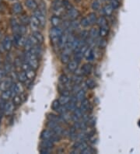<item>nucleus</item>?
I'll return each instance as SVG.
<instances>
[{"label": "nucleus", "mask_w": 140, "mask_h": 154, "mask_svg": "<svg viewBox=\"0 0 140 154\" xmlns=\"http://www.w3.org/2000/svg\"><path fill=\"white\" fill-rule=\"evenodd\" d=\"M19 33H20L21 35H25V34L27 33V25H23V24L20 25Z\"/></svg>", "instance_id": "obj_55"}, {"label": "nucleus", "mask_w": 140, "mask_h": 154, "mask_svg": "<svg viewBox=\"0 0 140 154\" xmlns=\"http://www.w3.org/2000/svg\"><path fill=\"white\" fill-rule=\"evenodd\" d=\"M30 53H32L33 55H34L38 58L39 55H42V48L41 47V44H36L32 48L30 49Z\"/></svg>", "instance_id": "obj_20"}, {"label": "nucleus", "mask_w": 140, "mask_h": 154, "mask_svg": "<svg viewBox=\"0 0 140 154\" xmlns=\"http://www.w3.org/2000/svg\"><path fill=\"white\" fill-rule=\"evenodd\" d=\"M70 51L71 49L69 48H64V51H63L62 55L60 56L61 62L62 64H68L70 61Z\"/></svg>", "instance_id": "obj_6"}, {"label": "nucleus", "mask_w": 140, "mask_h": 154, "mask_svg": "<svg viewBox=\"0 0 140 154\" xmlns=\"http://www.w3.org/2000/svg\"><path fill=\"white\" fill-rule=\"evenodd\" d=\"M93 153V148H91V147H90L89 146L86 147V149H83V150L81 152V153L83 154H91Z\"/></svg>", "instance_id": "obj_56"}, {"label": "nucleus", "mask_w": 140, "mask_h": 154, "mask_svg": "<svg viewBox=\"0 0 140 154\" xmlns=\"http://www.w3.org/2000/svg\"><path fill=\"white\" fill-rule=\"evenodd\" d=\"M89 37V31L87 30H83L79 34V39L86 41V39Z\"/></svg>", "instance_id": "obj_45"}, {"label": "nucleus", "mask_w": 140, "mask_h": 154, "mask_svg": "<svg viewBox=\"0 0 140 154\" xmlns=\"http://www.w3.org/2000/svg\"><path fill=\"white\" fill-rule=\"evenodd\" d=\"M79 16V10H77V9H75L74 7H72V9L67 10V13H66V16H67V18L69 19V20H76Z\"/></svg>", "instance_id": "obj_8"}, {"label": "nucleus", "mask_w": 140, "mask_h": 154, "mask_svg": "<svg viewBox=\"0 0 140 154\" xmlns=\"http://www.w3.org/2000/svg\"><path fill=\"white\" fill-rule=\"evenodd\" d=\"M20 22L23 25H27V24H29V23H30V17H28V16H26V15L25 16H21Z\"/></svg>", "instance_id": "obj_52"}, {"label": "nucleus", "mask_w": 140, "mask_h": 154, "mask_svg": "<svg viewBox=\"0 0 140 154\" xmlns=\"http://www.w3.org/2000/svg\"><path fill=\"white\" fill-rule=\"evenodd\" d=\"M12 69H13V66L10 63H6L5 65V68H4V71L6 73H8V72H10L12 71Z\"/></svg>", "instance_id": "obj_57"}, {"label": "nucleus", "mask_w": 140, "mask_h": 154, "mask_svg": "<svg viewBox=\"0 0 140 154\" xmlns=\"http://www.w3.org/2000/svg\"><path fill=\"white\" fill-rule=\"evenodd\" d=\"M138 125H139L140 127V120H139V122H138Z\"/></svg>", "instance_id": "obj_61"}, {"label": "nucleus", "mask_w": 140, "mask_h": 154, "mask_svg": "<svg viewBox=\"0 0 140 154\" xmlns=\"http://www.w3.org/2000/svg\"><path fill=\"white\" fill-rule=\"evenodd\" d=\"M25 72L26 75H27V79L28 80H30V81H33L35 79L36 76H37L36 70L34 69H30L27 71H26Z\"/></svg>", "instance_id": "obj_28"}, {"label": "nucleus", "mask_w": 140, "mask_h": 154, "mask_svg": "<svg viewBox=\"0 0 140 154\" xmlns=\"http://www.w3.org/2000/svg\"><path fill=\"white\" fill-rule=\"evenodd\" d=\"M79 62L76 60H71L69 61V62L67 64V69L68 70L71 72H76L77 69L79 67Z\"/></svg>", "instance_id": "obj_12"}, {"label": "nucleus", "mask_w": 140, "mask_h": 154, "mask_svg": "<svg viewBox=\"0 0 140 154\" xmlns=\"http://www.w3.org/2000/svg\"><path fill=\"white\" fill-rule=\"evenodd\" d=\"M10 25H11V28L13 30V34H20L19 33V30H20V24H19L18 20L15 18H13L10 21Z\"/></svg>", "instance_id": "obj_19"}, {"label": "nucleus", "mask_w": 140, "mask_h": 154, "mask_svg": "<svg viewBox=\"0 0 140 154\" xmlns=\"http://www.w3.org/2000/svg\"><path fill=\"white\" fill-rule=\"evenodd\" d=\"M63 33H64V30L60 27H52L51 28V30L49 31V35H50L51 41L53 44H58V40L63 34Z\"/></svg>", "instance_id": "obj_1"}, {"label": "nucleus", "mask_w": 140, "mask_h": 154, "mask_svg": "<svg viewBox=\"0 0 140 154\" xmlns=\"http://www.w3.org/2000/svg\"><path fill=\"white\" fill-rule=\"evenodd\" d=\"M85 84H86V86L90 90H93L97 86V83L96 82L93 80V79H86V82H85Z\"/></svg>", "instance_id": "obj_36"}, {"label": "nucleus", "mask_w": 140, "mask_h": 154, "mask_svg": "<svg viewBox=\"0 0 140 154\" xmlns=\"http://www.w3.org/2000/svg\"><path fill=\"white\" fill-rule=\"evenodd\" d=\"M50 140H51L52 142H54V143L58 142L61 140V135H57V134H55V133H54L53 135H52V136L51 137V139H50Z\"/></svg>", "instance_id": "obj_51"}, {"label": "nucleus", "mask_w": 140, "mask_h": 154, "mask_svg": "<svg viewBox=\"0 0 140 154\" xmlns=\"http://www.w3.org/2000/svg\"><path fill=\"white\" fill-rule=\"evenodd\" d=\"M83 115V113L81 111V110L79 109V108H76L75 111H72L71 119H72L74 122H76V121H79V120H81Z\"/></svg>", "instance_id": "obj_14"}, {"label": "nucleus", "mask_w": 140, "mask_h": 154, "mask_svg": "<svg viewBox=\"0 0 140 154\" xmlns=\"http://www.w3.org/2000/svg\"><path fill=\"white\" fill-rule=\"evenodd\" d=\"M79 109L81 110V111L83 114H86L88 113L89 110L90 109V104L89 100H87L86 98H85L83 100L81 101V104L79 106Z\"/></svg>", "instance_id": "obj_11"}, {"label": "nucleus", "mask_w": 140, "mask_h": 154, "mask_svg": "<svg viewBox=\"0 0 140 154\" xmlns=\"http://www.w3.org/2000/svg\"><path fill=\"white\" fill-rule=\"evenodd\" d=\"M55 146V143L52 142L50 139H42V141L40 143V147L41 148H45V149H51Z\"/></svg>", "instance_id": "obj_16"}, {"label": "nucleus", "mask_w": 140, "mask_h": 154, "mask_svg": "<svg viewBox=\"0 0 140 154\" xmlns=\"http://www.w3.org/2000/svg\"><path fill=\"white\" fill-rule=\"evenodd\" d=\"M30 26V28L33 31H36V30H39V27H41L39 20H37V18L35 16L32 15L30 17V23H29Z\"/></svg>", "instance_id": "obj_4"}, {"label": "nucleus", "mask_w": 140, "mask_h": 154, "mask_svg": "<svg viewBox=\"0 0 140 154\" xmlns=\"http://www.w3.org/2000/svg\"><path fill=\"white\" fill-rule=\"evenodd\" d=\"M111 6H112V8L114 9H118L119 7V6H120V2L118 1V0H110V3H109Z\"/></svg>", "instance_id": "obj_50"}, {"label": "nucleus", "mask_w": 140, "mask_h": 154, "mask_svg": "<svg viewBox=\"0 0 140 154\" xmlns=\"http://www.w3.org/2000/svg\"><path fill=\"white\" fill-rule=\"evenodd\" d=\"M83 53L81 52V51H76L74 52V59L75 60L78 61V62H80V61L83 59Z\"/></svg>", "instance_id": "obj_44"}, {"label": "nucleus", "mask_w": 140, "mask_h": 154, "mask_svg": "<svg viewBox=\"0 0 140 154\" xmlns=\"http://www.w3.org/2000/svg\"><path fill=\"white\" fill-rule=\"evenodd\" d=\"M34 46V44H33L32 42L30 41V40L28 39V37H27V41H26V42H25V44H24V45H23V47H24V50H25L26 51H30V49L32 48Z\"/></svg>", "instance_id": "obj_42"}, {"label": "nucleus", "mask_w": 140, "mask_h": 154, "mask_svg": "<svg viewBox=\"0 0 140 154\" xmlns=\"http://www.w3.org/2000/svg\"><path fill=\"white\" fill-rule=\"evenodd\" d=\"M58 100H59L61 105H65L67 104L71 100V97H70L69 96L61 95L60 97L58 98Z\"/></svg>", "instance_id": "obj_33"}, {"label": "nucleus", "mask_w": 140, "mask_h": 154, "mask_svg": "<svg viewBox=\"0 0 140 154\" xmlns=\"http://www.w3.org/2000/svg\"><path fill=\"white\" fill-rule=\"evenodd\" d=\"M62 4L63 7L65 8V9L66 11L69 10V9H72V7H73L68 0H63V1H62Z\"/></svg>", "instance_id": "obj_46"}, {"label": "nucleus", "mask_w": 140, "mask_h": 154, "mask_svg": "<svg viewBox=\"0 0 140 154\" xmlns=\"http://www.w3.org/2000/svg\"><path fill=\"white\" fill-rule=\"evenodd\" d=\"M23 11V6L19 2H16L15 4L13 6V12L15 14H20L22 13Z\"/></svg>", "instance_id": "obj_32"}, {"label": "nucleus", "mask_w": 140, "mask_h": 154, "mask_svg": "<svg viewBox=\"0 0 140 154\" xmlns=\"http://www.w3.org/2000/svg\"><path fill=\"white\" fill-rule=\"evenodd\" d=\"M109 27L107 25L100 27V29H99V37H104V38L107 37V35L109 34Z\"/></svg>", "instance_id": "obj_24"}, {"label": "nucleus", "mask_w": 140, "mask_h": 154, "mask_svg": "<svg viewBox=\"0 0 140 154\" xmlns=\"http://www.w3.org/2000/svg\"><path fill=\"white\" fill-rule=\"evenodd\" d=\"M61 106V104L60 102H59V100H58V99H57V100H53V102L51 103V109L53 110V111H56L57 110H58V108Z\"/></svg>", "instance_id": "obj_43"}, {"label": "nucleus", "mask_w": 140, "mask_h": 154, "mask_svg": "<svg viewBox=\"0 0 140 154\" xmlns=\"http://www.w3.org/2000/svg\"><path fill=\"white\" fill-rule=\"evenodd\" d=\"M5 71L4 69H0V83L2 82V80L3 79V78H4V76H5Z\"/></svg>", "instance_id": "obj_60"}, {"label": "nucleus", "mask_w": 140, "mask_h": 154, "mask_svg": "<svg viewBox=\"0 0 140 154\" xmlns=\"http://www.w3.org/2000/svg\"><path fill=\"white\" fill-rule=\"evenodd\" d=\"M89 37L92 38V39H97L99 37V29L94 27L91 28L90 31H89Z\"/></svg>", "instance_id": "obj_31"}, {"label": "nucleus", "mask_w": 140, "mask_h": 154, "mask_svg": "<svg viewBox=\"0 0 140 154\" xmlns=\"http://www.w3.org/2000/svg\"><path fill=\"white\" fill-rule=\"evenodd\" d=\"M1 1H2V0H0V2H1Z\"/></svg>", "instance_id": "obj_64"}, {"label": "nucleus", "mask_w": 140, "mask_h": 154, "mask_svg": "<svg viewBox=\"0 0 140 154\" xmlns=\"http://www.w3.org/2000/svg\"><path fill=\"white\" fill-rule=\"evenodd\" d=\"M103 13L104 14L105 16H111V14L113 13L114 9L112 8V6L110 4H106L103 7Z\"/></svg>", "instance_id": "obj_26"}, {"label": "nucleus", "mask_w": 140, "mask_h": 154, "mask_svg": "<svg viewBox=\"0 0 140 154\" xmlns=\"http://www.w3.org/2000/svg\"><path fill=\"white\" fill-rule=\"evenodd\" d=\"M33 15L35 16L37 18V20H39L40 24H41V27H44L45 24H46V18H45V16L44 14L42 13V11L41 9H35L34 13H33Z\"/></svg>", "instance_id": "obj_3"}, {"label": "nucleus", "mask_w": 140, "mask_h": 154, "mask_svg": "<svg viewBox=\"0 0 140 154\" xmlns=\"http://www.w3.org/2000/svg\"><path fill=\"white\" fill-rule=\"evenodd\" d=\"M53 134L54 132L51 129H44L41 133L40 137H41V139H50Z\"/></svg>", "instance_id": "obj_22"}, {"label": "nucleus", "mask_w": 140, "mask_h": 154, "mask_svg": "<svg viewBox=\"0 0 140 154\" xmlns=\"http://www.w3.org/2000/svg\"><path fill=\"white\" fill-rule=\"evenodd\" d=\"M100 7V2L99 0H94L92 3V9L93 10H98Z\"/></svg>", "instance_id": "obj_49"}, {"label": "nucleus", "mask_w": 140, "mask_h": 154, "mask_svg": "<svg viewBox=\"0 0 140 154\" xmlns=\"http://www.w3.org/2000/svg\"><path fill=\"white\" fill-rule=\"evenodd\" d=\"M13 79H10V78L2 79V82L0 83V91L2 92V91L9 90L11 87L12 85H13Z\"/></svg>", "instance_id": "obj_5"}, {"label": "nucleus", "mask_w": 140, "mask_h": 154, "mask_svg": "<svg viewBox=\"0 0 140 154\" xmlns=\"http://www.w3.org/2000/svg\"><path fill=\"white\" fill-rule=\"evenodd\" d=\"M83 57L89 62L93 61V59L95 58V54H94V51H93V49L91 48H88L86 49L83 54Z\"/></svg>", "instance_id": "obj_13"}, {"label": "nucleus", "mask_w": 140, "mask_h": 154, "mask_svg": "<svg viewBox=\"0 0 140 154\" xmlns=\"http://www.w3.org/2000/svg\"><path fill=\"white\" fill-rule=\"evenodd\" d=\"M59 123H58V122H56V121H50V120H48V121L47 122L46 125L47 127L49 128V129H53L55 126H57Z\"/></svg>", "instance_id": "obj_48"}, {"label": "nucleus", "mask_w": 140, "mask_h": 154, "mask_svg": "<svg viewBox=\"0 0 140 154\" xmlns=\"http://www.w3.org/2000/svg\"><path fill=\"white\" fill-rule=\"evenodd\" d=\"M58 81L60 83H62V85H66V84L69 82V78L65 74L61 75L59 78H58Z\"/></svg>", "instance_id": "obj_40"}, {"label": "nucleus", "mask_w": 140, "mask_h": 154, "mask_svg": "<svg viewBox=\"0 0 140 154\" xmlns=\"http://www.w3.org/2000/svg\"><path fill=\"white\" fill-rule=\"evenodd\" d=\"M14 108H15V105L13 103V101H6V103L5 104L3 110H4L5 114L6 115H10L13 114V112L14 111Z\"/></svg>", "instance_id": "obj_10"}, {"label": "nucleus", "mask_w": 140, "mask_h": 154, "mask_svg": "<svg viewBox=\"0 0 140 154\" xmlns=\"http://www.w3.org/2000/svg\"><path fill=\"white\" fill-rule=\"evenodd\" d=\"M87 19H88L89 23L90 24V26L94 25L95 23H97V16L95 13H90L87 15Z\"/></svg>", "instance_id": "obj_29"}, {"label": "nucleus", "mask_w": 140, "mask_h": 154, "mask_svg": "<svg viewBox=\"0 0 140 154\" xmlns=\"http://www.w3.org/2000/svg\"><path fill=\"white\" fill-rule=\"evenodd\" d=\"M11 97H13L12 93L10 90H6L2 91L1 93V99L4 101H8Z\"/></svg>", "instance_id": "obj_27"}, {"label": "nucleus", "mask_w": 140, "mask_h": 154, "mask_svg": "<svg viewBox=\"0 0 140 154\" xmlns=\"http://www.w3.org/2000/svg\"><path fill=\"white\" fill-rule=\"evenodd\" d=\"M40 153L41 154H49L51 153V149L45 148H40Z\"/></svg>", "instance_id": "obj_58"}, {"label": "nucleus", "mask_w": 140, "mask_h": 154, "mask_svg": "<svg viewBox=\"0 0 140 154\" xmlns=\"http://www.w3.org/2000/svg\"><path fill=\"white\" fill-rule=\"evenodd\" d=\"M17 79H18L19 82H20L22 83H25V82H27V80H28L27 75H26V72L24 71L19 72L18 74H17Z\"/></svg>", "instance_id": "obj_38"}, {"label": "nucleus", "mask_w": 140, "mask_h": 154, "mask_svg": "<svg viewBox=\"0 0 140 154\" xmlns=\"http://www.w3.org/2000/svg\"><path fill=\"white\" fill-rule=\"evenodd\" d=\"M104 1H105V2H107V1H110V0H104Z\"/></svg>", "instance_id": "obj_62"}, {"label": "nucleus", "mask_w": 140, "mask_h": 154, "mask_svg": "<svg viewBox=\"0 0 140 154\" xmlns=\"http://www.w3.org/2000/svg\"><path fill=\"white\" fill-rule=\"evenodd\" d=\"M79 23H80V25H81L82 27H88L89 26H90V24L89 23L88 19H87L86 16L82 19L81 20H80V22H79Z\"/></svg>", "instance_id": "obj_47"}, {"label": "nucleus", "mask_w": 140, "mask_h": 154, "mask_svg": "<svg viewBox=\"0 0 140 154\" xmlns=\"http://www.w3.org/2000/svg\"><path fill=\"white\" fill-rule=\"evenodd\" d=\"M76 98L77 102L79 101L81 102L82 100H83L86 98V91L84 90L83 89H80L77 93H76Z\"/></svg>", "instance_id": "obj_25"}, {"label": "nucleus", "mask_w": 140, "mask_h": 154, "mask_svg": "<svg viewBox=\"0 0 140 154\" xmlns=\"http://www.w3.org/2000/svg\"><path fill=\"white\" fill-rule=\"evenodd\" d=\"M47 118L48 120H50V121H54L58 122V123L60 124L61 122H64L62 120V118H61V116H58V115H55L54 114H48V116H47Z\"/></svg>", "instance_id": "obj_30"}, {"label": "nucleus", "mask_w": 140, "mask_h": 154, "mask_svg": "<svg viewBox=\"0 0 140 154\" xmlns=\"http://www.w3.org/2000/svg\"><path fill=\"white\" fill-rule=\"evenodd\" d=\"M97 24L99 27H104V26L107 25V19L105 18L104 16H100L99 18H97Z\"/></svg>", "instance_id": "obj_37"}, {"label": "nucleus", "mask_w": 140, "mask_h": 154, "mask_svg": "<svg viewBox=\"0 0 140 154\" xmlns=\"http://www.w3.org/2000/svg\"><path fill=\"white\" fill-rule=\"evenodd\" d=\"M55 1H59V0H55Z\"/></svg>", "instance_id": "obj_63"}, {"label": "nucleus", "mask_w": 140, "mask_h": 154, "mask_svg": "<svg viewBox=\"0 0 140 154\" xmlns=\"http://www.w3.org/2000/svg\"><path fill=\"white\" fill-rule=\"evenodd\" d=\"M2 45L5 51H10L12 45H13V40L11 39V37H9V36H6V37H5L4 39H3V41H2Z\"/></svg>", "instance_id": "obj_9"}, {"label": "nucleus", "mask_w": 140, "mask_h": 154, "mask_svg": "<svg viewBox=\"0 0 140 154\" xmlns=\"http://www.w3.org/2000/svg\"><path fill=\"white\" fill-rule=\"evenodd\" d=\"M107 41L104 37H100V39L97 41V45L98 48H105L107 47Z\"/></svg>", "instance_id": "obj_34"}, {"label": "nucleus", "mask_w": 140, "mask_h": 154, "mask_svg": "<svg viewBox=\"0 0 140 154\" xmlns=\"http://www.w3.org/2000/svg\"><path fill=\"white\" fill-rule=\"evenodd\" d=\"M88 146V144H87V142L86 141H84V140H79V141H77V142H75V144L73 145V149H76L77 151H79L80 153H81V152L85 149L86 147Z\"/></svg>", "instance_id": "obj_7"}, {"label": "nucleus", "mask_w": 140, "mask_h": 154, "mask_svg": "<svg viewBox=\"0 0 140 154\" xmlns=\"http://www.w3.org/2000/svg\"><path fill=\"white\" fill-rule=\"evenodd\" d=\"M25 5L28 9H30V10H33V11H34L35 9L38 8V4L35 0H26Z\"/></svg>", "instance_id": "obj_21"}, {"label": "nucleus", "mask_w": 140, "mask_h": 154, "mask_svg": "<svg viewBox=\"0 0 140 154\" xmlns=\"http://www.w3.org/2000/svg\"><path fill=\"white\" fill-rule=\"evenodd\" d=\"M21 69H22L23 71L26 72V71H27V70H29L30 69H31V67H30V65H29V63H28L27 62H25L21 64Z\"/></svg>", "instance_id": "obj_54"}, {"label": "nucleus", "mask_w": 140, "mask_h": 154, "mask_svg": "<svg viewBox=\"0 0 140 154\" xmlns=\"http://www.w3.org/2000/svg\"><path fill=\"white\" fill-rule=\"evenodd\" d=\"M32 35L35 37V38H36V40H37V42H38V44H42L43 43H44V36H43V34H42L40 32L39 30L33 31Z\"/></svg>", "instance_id": "obj_23"}, {"label": "nucleus", "mask_w": 140, "mask_h": 154, "mask_svg": "<svg viewBox=\"0 0 140 154\" xmlns=\"http://www.w3.org/2000/svg\"><path fill=\"white\" fill-rule=\"evenodd\" d=\"M92 70H93V65H91L90 63H86L84 64L81 68V71L83 72V74L86 75V76H88L92 72Z\"/></svg>", "instance_id": "obj_17"}, {"label": "nucleus", "mask_w": 140, "mask_h": 154, "mask_svg": "<svg viewBox=\"0 0 140 154\" xmlns=\"http://www.w3.org/2000/svg\"><path fill=\"white\" fill-rule=\"evenodd\" d=\"M62 21L59 16L53 15L51 17V23L52 27H60L62 25Z\"/></svg>", "instance_id": "obj_18"}, {"label": "nucleus", "mask_w": 140, "mask_h": 154, "mask_svg": "<svg viewBox=\"0 0 140 154\" xmlns=\"http://www.w3.org/2000/svg\"><path fill=\"white\" fill-rule=\"evenodd\" d=\"M61 95H65V96H69L70 93L69 90H62L60 91Z\"/></svg>", "instance_id": "obj_59"}, {"label": "nucleus", "mask_w": 140, "mask_h": 154, "mask_svg": "<svg viewBox=\"0 0 140 154\" xmlns=\"http://www.w3.org/2000/svg\"><path fill=\"white\" fill-rule=\"evenodd\" d=\"M51 9H52V12H53L54 15H57V16H59L65 10V8L63 7L62 4V2H60V1H54L52 6H51Z\"/></svg>", "instance_id": "obj_2"}, {"label": "nucleus", "mask_w": 140, "mask_h": 154, "mask_svg": "<svg viewBox=\"0 0 140 154\" xmlns=\"http://www.w3.org/2000/svg\"><path fill=\"white\" fill-rule=\"evenodd\" d=\"M68 37H69V34H65V33H63V34L61 36V37L59 38L58 42V45L60 48L64 49V48H65L66 44H67Z\"/></svg>", "instance_id": "obj_15"}, {"label": "nucleus", "mask_w": 140, "mask_h": 154, "mask_svg": "<svg viewBox=\"0 0 140 154\" xmlns=\"http://www.w3.org/2000/svg\"><path fill=\"white\" fill-rule=\"evenodd\" d=\"M57 113H58L59 114H62L65 112H68L67 109H66V107H65V105H61L60 107H58V110L56 111Z\"/></svg>", "instance_id": "obj_53"}, {"label": "nucleus", "mask_w": 140, "mask_h": 154, "mask_svg": "<svg viewBox=\"0 0 140 154\" xmlns=\"http://www.w3.org/2000/svg\"><path fill=\"white\" fill-rule=\"evenodd\" d=\"M23 100L22 99V97H21L20 94H16L13 97V103L14 104L15 106H19L22 104Z\"/></svg>", "instance_id": "obj_35"}, {"label": "nucleus", "mask_w": 140, "mask_h": 154, "mask_svg": "<svg viewBox=\"0 0 140 154\" xmlns=\"http://www.w3.org/2000/svg\"><path fill=\"white\" fill-rule=\"evenodd\" d=\"M72 81L75 85H79L83 82V76L80 75H75L72 77Z\"/></svg>", "instance_id": "obj_39"}, {"label": "nucleus", "mask_w": 140, "mask_h": 154, "mask_svg": "<svg viewBox=\"0 0 140 154\" xmlns=\"http://www.w3.org/2000/svg\"><path fill=\"white\" fill-rule=\"evenodd\" d=\"M15 88H16V94L23 93V91H24V87H23V84L20 82H19L17 83H15Z\"/></svg>", "instance_id": "obj_41"}]
</instances>
